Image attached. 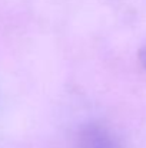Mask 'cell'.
Masks as SVG:
<instances>
[{"mask_svg":"<svg viewBox=\"0 0 146 148\" xmlns=\"http://www.w3.org/2000/svg\"><path fill=\"white\" fill-rule=\"evenodd\" d=\"M73 148H119V143L107 128L99 124H88L76 132Z\"/></svg>","mask_w":146,"mask_h":148,"instance_id":"cell-1","label":"cell"},{"mask_svg":"<svg viewBox=\"0 0 146 148\" xmlns=\"http://www.w3.org/2000/svg\"><path fill=\"white\" fill-rule=\"evenodd\" d=\"M141 62L143 63V66H145V69H146V43L141 49Z\"/></svg>","mask_w":146,"mask_h":148,"instance_id":"cell-2","label":"cell"}]
</instances>
